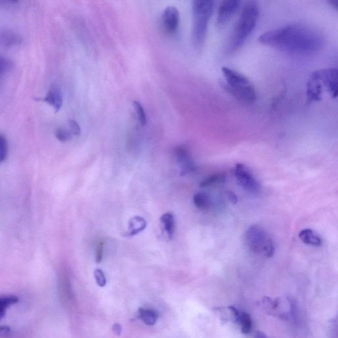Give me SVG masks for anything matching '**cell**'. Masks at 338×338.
I'll return each mask as SVG.
<instances>
[{
    "label": "cell",
    "instance_id": "cell-8",
    "mask_svg": "<svg viewBox=\"0 0 338 338\" xmlns=\"http://www.w3.org/2000/svg\"><path fill=\"white\" fill-rule=\"evenodd\" d=\"M322 85L333 99L337 96V70L336 68L317 70Z\"/></svg>",
    "mask_w": 338,
    "mask_h": 338
},
{
    "label": "cell",
    "instance_id": "cell-27",
    "mask_svg": "<svg viewBox=\"0 0 338 338\" xmlns=\"http://www.w3.org/2000/svg\"><path fill=\"white\" fill-rule=\"evenodd\" d=\"M68 124H69L70 130L72 134L75 136H80L81 130L79 124L74 120H70Z\"/></svg>",
    "mask_w": 338,
    "mask_h": 338
},
{
    "label": "cell",
    "instance_id": "cell-19",
    "mask_svg": "<svg viewBox=\"0 0 338 338\" xmlns=\"http://www.w3.org/2000/svg\"><path fill=\"white\" fill-rule=\"evenodd\" d=\"M226 180V175L224 173H216L207 176L200 183V187L205 188L216 185L222 184Z\"/></svg>",
    "mask_w": 338,
    "mask_h": 338
},
{
    "label": "cell",
    "instance_id": "cell-13",
    "mask_svg": "<svg viewBox=\"0 0 338 338\" xmlns=\"http://www.w3.org/2000/svg\"><path fill=\"white\" fill-rule=\"evenodd\" d=\"M299 238L304 244L310 246L320 247L322 244L321 236L313 229H302L300 231Z\"/></svg>",
    "mask_w": 338,
    "mask_h": 338
},
{
    "label": "cell",
    "instance_id": "cell-22",
    "mask_svg": "<svg viewBox=\"0 0 338 338\" xmlns=\"http://www.w3.org/2000/svg\"><path fill=\"white\" fill-rule=\"evenodd\" d=\"M55 136L61 142H68L72 140V134L70 130H66L65 128H57L54 132Z\"/></svg>",
    "mask_w": 338,
    "mask_h": 338
},
{
    "label": "cell",
    "instance_id": "cell-28",
    "mask_svg": "<svg viewBox=\"0 0 338 338\" xmlns=\"http://www.w3.org/2000/svg\"><path fill=\"white\" fill-rule=\"evenodd\" d=\"M227 197H228L229 202L232 204H236L238 202V198L236 194L233 192H227Z\"/></svg>",
    "mask_w": 338,
    "mask_h": 338
},
{
    "label": "cell",
    "instance_id": "cell-7",
    "mask_svg": "<svg viewBox=\"0 0 338 338\" xmlns=\"http://www.w3.org/2000/svg\"><path fill=\"white\" fill-rule=\"evenodd\" d=\"M240 3L241 2L236 0L221 2L216 19V25L218 28H224L229 23L239 9Z\"/></svg>",
    "mask_w": 338,
    "mask_h": 338
},
{
    "label": "cell",
    "instance_id": "cell-3",
    "mask_svg": "<svg viewBox=\"0 0 338 338\" xmlns=\"http://www.w3.org/2000/svg\"><path fill=\"white\" fill-rule=\"evenodd\" d=\"M224 81L220 85L232 97L246 105H252L256 100V93L253 84L244 75L231 68H222Z\"/></svg>",
    "mask_w": 338,
    "mask_h": 338
},
{
    "label": "cell",
    "instance_id": "cell-11",
    "mask_svg": "<svg viewBox=\"0 0 338 338\" xmlns=\"http://www.w3.org/2000/svg\"><path fill=\"white\" fill-rule=\"evenodd\" d=\"M162 21L165 32L169 34L175 33L180 23V13L178 9L174 6L167 7L163 13Z\"/></svg>",
    "mask_w": 338,
    "mask_h": 338
},
{
    "label": "cell",
    "instance_id": "cell-4",
    "mask_svg": "<svg viewBox=\"0 0 338 338\" xmlns=\"http://www.w3.org/2000/svg\"><path fill=\"white\" fill-rule=\"evenodd\" d=\"M215 2L208 0L192 2V39L194 46L198 49H201L204 45L207 28L215 8Z\"/></svg>",
    "mask_w": 338,
    "mask_h": 338
},
{
    "label": "cell",
    "instance_id": "cell-17",
    "mask_svg": "<svg viewBox=\"0 0 338 338\" xmlns=\"http://www.w3.org/2000/svg\"><path fill=\"white\" fill-rule=\"evenodd\" d=\"M158 314L152 309H139V317L141 321L148 326H153L158 319Z\"/></svg>",
    "mask_w": 338,
    "mask_h": 338
},
{
    "label": "cell",
    "instance_id": "cell-9",
    "mask_svg": "<svg viewBox=\"0 0 338 338\" xmlns=\"http://www.w3.org/2000/svg\"><path fill=\"white\" fill-rule=\"evenodd\" d=\"M176 160L181 168V175H186L195 171L196 166L192 158L191 152L185 146L176 147L174 149Z\"/></svg>",
    "mask_w": 338,
    "mask_h": 338
},
{
    "label": "cell",
    "instance_id": "cell-2",
    "mask_svg": "<svg viewBox=\"0 0 338 338\" xmlns=\"http://www.w3.org/2000/svg\"><path fill=\"white\" fill-rule=\"evenodd\" d=\"M259 14L257 2L249 1L244 4L229 42L228 54H233L244 45L257 25Z\"/></svg>",
    "mask_w": 338,
    "mask_h": 338
},
{
    "label": "cell",
    "instance_id": "cell-5",
    "mask_svg": "<svg viewBox=\"0 0 338 338\" xmlns=\"http://www.w3.org/2000/svg\"><path fill=\"white\" fill-rule=\"evenodd\" d=\"M245 242L249 251L255 255L267 258L274 255V242L268 232L260 225H253L247 229Z\"/></svg>",
    "mask_w": 338,
    "mask_h": 338
},
{
    "label": "cell",
    "instance_id": "cell-1",
    "mask_svg": "<svg viewBox=\"0 0 338 338\" xmlns=\"http://www.w3.org/2000/svg\"><path fill=\"white\" fill-rule=\"evenodd\" d=\"M258 42L291 54L306 55L319 51L325 43L322 33L303 24H289L263 33Z\"/></svg>",
    "mask_w": 338,
    "mask_h": 338
},
{
    "label": "cell",
    "instance_id": "cell-20",
    "mask_svg": "<svg viewBox=\"0 0 338 338\" xmlns=\"http://www.w3.org/2000/svg\"><path fill=\"white\" fill-rule=\"evenodd\" d=\"M237 323L239 324L240 330L243 333H249L251 332L253 322L251 316L248 313L242 312L239 313Z\"/></svg>",
    "mask_w": 338,
    "mask_h": 338
},
{
    "label": "cell",
    "instance_id": "cell-24",
    "mask_svg": "<svg viewBox=\"0 0 338 338\" xmlns=\"http://www.w3.org/2000/svg\"><path fill=\"white\" fill-rule=\"evenodd\" d=\"M12 68L10 59L0 56V77L5 75Z\"/></svg>",
    "mask_w": 338,
    "mask_h": 338
},
{
    "label": "cell",
    "instance_id": "cell-6",
    "mask_svg": "<svg viewBox=\"0 0 338 338\" xmlns=\"http://www.w3.org/2000/svg\"><path fill=\"white\" fill-rule=\"evenodd\" d=\"M235 176L238 185L249 193L258 194L262 191V186L249 168L242 163H238L235 168Z\"/></svg>",
    "mask_w": 338,
    "mask_h": 338
},
{
    "label": "cell",
    "instance_id": "cell-26",
    "mask_svg": "<svg viewBox=\"0 0 338 338\" xmlns=\"http://www.w3.org/2000/svg\"><path fill=\"white\" fill-rule=\"evenodd\" d=\"M104 246H105V242L101 240L99 241L97 245L96 253V260L97 263H100L102 261L103 258V251Z\"/></svg>",
    "mask_w": 338,
    "mask_h": 338
},
{
    "label": "cell",
    "instance_id": "cell-30",
    "mask_svg": "<svg viewBox=\"0 0 338 338\" xmlns=\"http://www.w3.org/2000/svg\"><path fill=\"white\" fill-rule=\"evenodd\" d=\"M255 338H268L264 332L261 331H257L255 333Z\"/></svg>",
    "mask_w": 338,
    "mask_h": 338
},
{
    "label": "cell",
    "instance_id": "cell-21",
    "mask_svg": "<svg viewBox=\"0 0 338 338\" xmlns=\"http://www.w3.org/2000/svg\"><path fill=\"white\" fill-rule=\"evenodd\" d=\"M133 107L137 114L138 121L141 125L144 126L147 125V114L145 113V110L143 109V106L141 105L140 103L138 101H134L133 103Z\"/></svg>",
    "mask_w": 338,
    "mask_h": 338
},
{
    "label": "cell",
    "instance_id": "cell-14",
    "mask_svg": "<svg viewBox=\"0 0 338 338\" xmlns=\"http://www.w3.org/2000/svg\"><path fill=\"white\" fill-rule=\"evenodd\" d=\"M147 227L146 221L140 216H135L130 219L128 225L127 236H134L143 231Z\"/></svg>",
    "mask_w": 338,
    "mask_h": 338
},
{
    "label": "cell",
    "instance_id": "cell-16",
    "mask_svg": "<svg viewBox=\"0 0 338 338\" xmlns=\"http://www.w3.org/2000/svg\"><path fill=\"white\" fill-rule=\"evenodd\" d=\"M193 202L195 206L202 210L208 209L211 205L210 196L205 192H198L194 194Z\"/></svg>",
    "mask_w": 338,
    "mask_h": 338
},
{
    "label": "cell",
    "instance_id": "cell-15",
    "mask_svg": "<svg viewBox=\"0 0 338 338\" xmlns=\"http://www.w3.org/2000/svg\"><path fill=\"white\" fill-rule=\"evenodd\" d=\"M18 301L19 298L15 295L0 296V321L5 317L7 310Z\"/></svg>",
    "mask_w": 338,
    "mask_h": 338
},
{
    "label": "cell",
    "instance_id": "cell-18",
    "mask_svg": "<svg viewBox=\"0 0 338 338\" xmlns=\"http://www.w3.org/2000/svg\"><path fill=\"white\" fill-rule=\"evenodd\" d=\"M161 222L166 231L168 235L172 237L175 231V220L171 213L163 214L161 218Z\"/></svg>",
    "mask_w": 338,
    "mask_h": 338
},
{
    "label": "cell",
    "instance_id": "cell-29",
    "mask_svg": "<svg viewBox=\"0 0 338 338\" xmlns=\"http://www.w3.org/2000/svg\"><path fill=\"white\" fill-rule=\"evenodd\" d=\"M112 330H113L114 332L115 333H116L117 335L120 334L121 331V328L120 324H114V325L113 326V328H112Z\"/></svg>",
    "mask_w": 338,
    "mask_h": 338
},
{
    "label": "cell",
    "instance_id": "cell-12",
    "mask_svg": "<svg viewBox=\"0 0 338 338\" xmlns=\"http://www.w3.org/2000/svg\"><path fill=\"white\" fill-rule=\"evenodd\" d=\"M42 101L51 106L55 112H59L63 104V94L60 89L57 87H52L48 90L46 97L42 99Z\"/></svg>",
    "mask_w": 338,
    "mask_h": 338
},
{
    "label": "cell",
    "instance_id": "cell-25",
    "mask_svg": "<svg viewBox=\"0 0 338 338\" xmlns=\"http://www.w3.org/2000/svg\"><path fill=\"white\" fill-rule=\"evenodd\" d=\"M94 276L96 278L97 285L100 287H105L107 284V279L103 271L100 269H97L94 271Z\"/></svg>",
    "mask_w": 338,
    "mask_h": 338
},
{
    "label": "cell",
    "instance_id": "cell-23",
    "mask_svg": "<svg viewBox=\"0 0 338 338\" xmlns=\"http://www.w3.org/2000/svg\"><path fill=\"white\" fill-rule=\"evenodd\" d=\"M8 155V144L5 136L0 134V164L5 161Z\"/></svg>",
    "mask_w": 338,
    "mask_h": 338
},
{
    "label": "cell",
    "instance_id": "cell-31",
    "mask_svg": "<svg viewBox=\"0 0 338 338\" xmlns=\"http://www.w3.org/2000/svg\"><path fill=\"white\" fill-rule=\"evenodd\" d=\"M329 4H330V5L333 7V8L335 10H337L338 5L337 1H333V0H331V1L329 2Z\"/></svg>",
    "mask_w": 338,
    "mask_h": 338
},
{
    "label": "cell",
    "instance_id": "cell-10",
    "mask_svg": "<svg viewBox=\"0 0 338 338\" xmlns=\"http://www.w3.org/2000/svg\"><path fill=\"white\" fill-rule=\"evenodd\" d=\"M323 85L319 78L317 70L311 74L306 84L307 101L309 103L317 102L322 99Z\"/></svg>",
    "mask_w": 338,
    "mask_h": 338
}]
</instances>
